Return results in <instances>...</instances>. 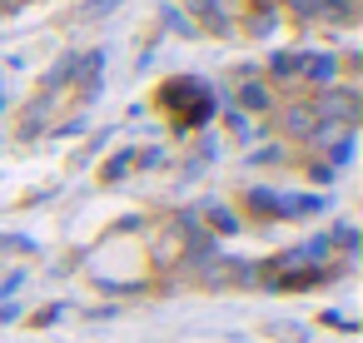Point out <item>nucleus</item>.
Masks as SVG:
<instances>
[{
  "label": "nucleus",
  "instance_id": "3",
  "mask_svg": "<svg viewBox=\"0 0 363 343\" xmlns=\"http://www.w3.org/2000/svg\"><path fill=\"white\" fill-rule=\"evenodd\" d=\"M279 11H289L298 26H308V21H318V0H279Z\"/></svg>",
  "mask_w": 363,
  "mask_h": 343
},
{
  "label": "nucleus",
  "instance_id": "2",
  "mask_svg": "<svg viewBox=\"0 0 363 343\" xmlns=\"http://www.w3.org/2000/svg\"><path fill=\"white\" fill-rule=\"evenodd\" d=\"M269 75H274V80H294V75H303V55H298V50L274 55V60H269Z\"/></svg>",
  "mask_w": 363,
  "mask_h": 343
},
{
  "label": "nucleus",
  "instance_id": "5",
  "mask_svg": "<svg viewBox=\"0 0 363 343\" xmlns=\"http://www.w3.org/2000/svg\"><path fill=\"white\" fill-rule=\"evenodd\" d=\"M110 6H120V0H90V6H85V16H100V11H110Z\"/></svg>",
  "mask_w": 363,
  "mask_h": 343
},
{
  "label": "nucleus",
  "instance_id": "1",
  "mask_svg": "<svg viewBox=\"0 0 363 343\" xmlns=\"http://www.w3.org/2000/svg\"><path fill=\"white\" fill-rule=\"evenodd\" d=\"M189 11H194L199 21H209V30H214V35H224V30H229V16H224L219 0H189Z\"/></svg>",
  "mask_w": 363,
  "mask_h": 343
},
{
  "label": "nucleus",
  "instance_id": "4",
  "mask_svg": "<svg viewBox=\"0 0 363 343\" xmlns=\"http://www.w3.org/2000/svg\"><path fill=\"white\" fill-rule=\"evenodd\" d=\"M239 105H249V110H269V90H264V85H244V90H239Z\"/></svg>",
  "mask_w": 363,
  "mask_h": 343
}]
</instances>
